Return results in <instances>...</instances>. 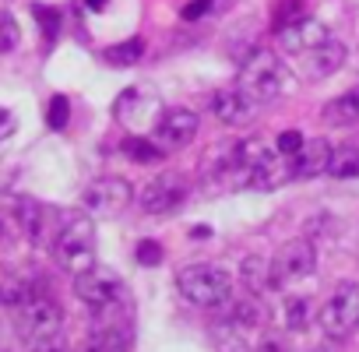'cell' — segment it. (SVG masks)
<instances>
[{
	"instance_id": "1",
	"label": "cell",
	"mask_w": 359,
	"mask_h": 352,
	"mask_svg": "<svg viewBox=\"0 0 359 352\" xmlns=\"http://www.w3.org/2000/svg\"><path fill=\"white\" fill-rule=\"evenodd\" d=\"M240 88L257 102H275L292 88V71L275 50H254L240 67Z\"/></svg>"
},
{
	"instance_id": "2",
	"label": "cell",
	"mask_w": 359,
	"mask_h": 352,
	"mask_svg": "<svg viewBox=\"0 0 359 352\" xmlns=\"http://www.w3.org/2000/svg\"><path fill=\"white\" fill-rule=\"evenodd\" d=\"M57 264L67 275H81L95 268V226L88 215H64L57 240H53Z\"/></svg>"
},
{
	"instance_id": "3",
	"label": "cell",
	"mask_w": 359,
	"mask_h": 352,
	"mask_svg": "<svg viewBox=\"0 0 359 352\" xmlns=\"http://www.w3.org/2000/svg\"><path fill=\"white\" fill-rule=\"evenodd\" d=\"M176 289L194 306H222L233 292V282L219 264H191L176 275Z\"/></svg>"
},
{
	"instance_id": "4",
	"label": "cell",
	"mask_w": 359,
	"mask_h": 352,
	"mask_svg": "<svg viewBox=\"0 0 359 352\" xmlns=\"http://www.w3.org/2000/svg\"><path fill=\"white\" fill-rule=\"evenodd\" d=\"M60 324H64V313H60L57 299L39 296V292H29L18 303V334L29 345H43V341L57 338L60 334Z\"/></svg>"
},
{
	"instance_id": "5",
	"label": "cell",
	"mask_w": 359,
	"mask_h": 352,
	"mask_svg": "<svg viewBox=\"0 0 359 352\" xmlns=\"http://www.w3.org/2000/svg\"><path fill=\"white\" fill-rule=\"evenodd\" d=\"M198 127H201V120H198L194 109H187V106H169V109L155 120V127H151L155 137H151V141H155L162 151H180V148H187V144L194 141Z\"/></svg>"
},
{
	"instance_id": "6",
	"label": "cell",
	"mask_w": 359,
	"mask_h": 352,
	"mask_svg": "<svg viewBox=\"0 0 359 352\" xmlns=\"http://www.w3.org/2000/svg\"><path fill=\"white\" fill-rule=\"evenodd\" d=\"M113 116L130 130V134H144L155 127V120L162 116V102L144 92V88H127L116 102H113Z\"/></svg>"
},
{
	"instance_id": "7",
	"label": "cell",
	"mask_w": 359,
	"mask_h": 352,
	"mask_svg": "<svg viewBox=\"0 0 359 352\" xmlns=\"http://www.w3.org/2000/svg\"><path fill=\"white\" fill-rule=\"evenodd\" d=\"M134 198V187L127 180H120V176H102V180L88 184L85 187V212L99 215V219H116Z\"/></svg>"
},
{
	"instance_id": "8",
	"label": "cell",
	"mask_w": 359,
	"mask_h": 352,
	"mask_svg": "<svg viewBox=\"0 0 359 352\" xmlns=\"http://www.w3.org/2000/svg\"><path fill=\"white\" fill-rule=\"evenodd\" d=\"M355 320H359V285L355 282H341L327 296V303L320 306V327L338 338V334L352 331Z\"/></svg>"
},
{
	"instance_id": "9",
	"label": "cell",
	"mask_w": 359,
	"mask_h": 352,
	"mask_svg": "<svg viewBox=\"0 0 359 352\" xmlns=\"http://www.w3.org/2000/svg\"><path fill=\"white\" fill-rule=\"evenodd\" d=\"M317 268V254L306 240H289L275 257H271V289L285 285V282H299L306 275H313Z\"/></svg>"
},
{
	"instance_id": "10",
	"label": "cell",
	"mask_w": 359,
	"mask_h": 352,
	"mask_svg": "<svg viewBox=\"0 0 359 352\" xmlns=\"http://www.w3.org/2000/svg\"><path fill=\"white\" fill-rule=\"evenodd\" d=\"M275 39H278L282 53H292V57L303 60L306 53H313L317 46H324V43L331 39V32H327L324 22H317V18H310V15H299L296 22L282 25V29L275 32Z\"/></svg>"
},
{
	"instance_id": "11",
	"label": "cell",
	"mask_w": 359,
	"mask_h": 352,
	"mask_svg": "<svg viewBox=\"0 0 359 352\" xmlns=\"http://www.w3.org/2000/svg\"><path fill=\"white\" fill-rule=\"evenodd\" d=\"M74 292H78V299H81L85 306H92V310H106V306L120 303L123 285H120V278H116L113 271L92 268V271L74 275Z\"/></svg>"
},
{
	"instance_id": "12",
	"label": "cell",
	"mask_w": 359,
	"mask_h": 352,
	"mask_svg": "<svg viewBox=\"0 0 359 352\" xmlns=\"http://www.w3.org/2000/svg\"><path fill=\"white\" fill-rule=\"evenodd\" d=\"M289 180H296V155H282L278 148H268L247 172V187L254 191H275Z\"/></svg>"
},
{
	"instance_id": "13",
	"label": "cell",
	"mask_w": 359,
	"mask_h": 352,
	"mask_svg": "<svg viewBox=\"0 0 359 352\" xmlns=\"http://www.w3.org/2000/svg\"><path fill=\"white\" fill-rule=\"evenodd\" d=\"M137 201H141V208L148 215H169V212H176L180 205L187 201V184L180 180L176 172H162L137 194Z\"/></svg>"
},
{
	"instance_id": "14",
	"label": "cell",
	"mask_w": 359,
	"mask_h": 352,
	"mask_svg": "<svg viewBox=\"0 0 359 352\" xmlns=\"http://www.w3.org/2000/svg\"><path fill=\"white\" fill-rule=\"evenodd\" d=\"M212 113L226 127H243V123H250L257 116V99H250L240 85L236 88H222V92L212 95Z\"/></svg>"
},
{
	"instance_id": "15",
	"label": "cell",
	"mask_w": 359,
	"mask_h": 352,
	"mask_svg": "<svg viewBox=\"0 0 359 352\" xmlns=\"http://www.w3.org/2000/svg\"><path fill=\"white\" fill-rule=\"evenodd\" d=\"M127 348H130V317L127 313L95 327V334L85 345V352H127Z\"/></svg>"
},
{
	"instance_id": "16",
	"label": "cell",
	"mask_w": 359,
	"mask_h": 352,
	"mask_svg": "<svg viewBox=\"0 0 359 352\" xmlns=\"http://www.w3.org/2000/svg\"><path fill=\"white\" fill-rule=\"evenodd\" d=\"M331 155H334V148H331V141H327V137H310V141H303V148L296 151V176L310 180V176L327 172Z\"/></svg>"
},
{
	"instance_id": "17",
	"label": "cell",
	"mask_w": 359,
	"mask_h": 352,
	"mask_svg": "<svg viewBox=\"0 0 359 352\" xmlns=\"http://www.w3.org/2000/svg\"><path fill=\"white\" fill-rule=\"evenodd\" d=\"M341 64H345V46L334 43V39H327L324 46H317L313 53L303 57V71H306L310 78H331Z\"/></svg>"
},
{
	"instance_id": "18",
	"label": "cell",
	"mask_w": 359,
	"mask_h": 352,
	"mask_svg": "<svg viewBox=\"0 0 359 352\" xmlns=\"http://www.w3.org/2000/svg\"><path fill=\"white\" fill-rule=\"evenodd\" d=\"M320 120H324L327 127H355V123H359V88H352V92L331 99V102L324 106Z\"/></svg>"
},
{
	"instance_id": "19",
	"label": "cell",
	"mask_w": 359,
	"mask_h": 352,
	"mask_svg": "<svg viewBox=\"0 0 359 352\" xmlns=\"http://www.w3.org/2000/svg\"><path fill=\"white\" fill-rule=\"evenodd\" d=\"M240 275H243V285L250 289V292H264V289H271V257H247L243 264H240Z\"/></svg>"
},
{
	"instance_id": "20",
	"label": "cell",
	"mask_w": 359,
	"mask_h": 352,
	"mask_svg": "<svg viewBox=\"0 0 359 352\" xmlns=\"http://www.w3.org/2000/svg\"><path fill=\"white\" fill-rule=\"evenodd\" d=\"M141 53H144V43H141V39H123V43L102 50V60H106L109 67H130V64L141 60Z\"/></svg>"
},
{
	"instance_id": "21",
	"label": "cell",
	"mask_w": 359,
	"mask_h": 352,
	"mask_svg": "<svg viewBox=\"0 0 359 352\" xmlns=\"http://www.w3.org/2000/svg\"><path fill=\"white\" fill-rule=\"evenodd\" d=\"M327 172H331V176H338V180H348V176H359V144L334 148Z\"/></svg>"
},
{
	"instance_id": "22",
	"label": "cell",
	"mask_w": 359,
	"mask_h": 352,
	"mask_svg": "<svg viewBox=\"0 0 359 352\" xmlns=\"http://www.w3.org/2000/svg\"><path fill=\"white\" fill-rule=\"evenodd\" d=\"M18 219H22V229H25L29 240H39V236H43V219H46V208H43V205L22 198V201H18Z\"/></svg>"
},
{
	"instance_id": "23",
	"label": "cell",
	"mask_w": 359,
	"mask_h": 352,
	"mask_svg": "<svg viewBox=\"0 0 359 352\" xmlns=\"http://www.w3.org/2000/svg\"><path fill=\"white\" fill-rule=\"evenodd\" d=\"M310 324V299L306 296H292L289 303H285V327L289 331H299V327H306Z\"/></svg>"
},
{
	"instance_id": "24",
	"label": "cell",
	"mask_w": 359,
	"mask_h": 352,
	"mask_svg": "<svg viewBox=\"0 0 359 352\" xmlns=\"http://www.w3.org/2000/svg\"><path fill=\"white\" fill-rule=\"evenodd\" d=\"M18 43H22V29H18L15 15L0 8V53H11Z\"/></svg>"
},
{
	"instance_id": "25",
	"label": "cell",
	"mask_w": 359,
	"mask_h": 352,
	"mask_svg": "<svg viewBox=\"0 0 359 352\" xmlns=\"http://www.w3.org/2000/svg\"><path fill=\"white\" fill-rule=\"evenodd\" d=\"M303 15V0H282V4L271 11V29L278 32L282 25H289V22H296Z\"/></svg>"
},
{
	"instance_id": "26",
	"label": "cell",
	"mask_w": 359,
	"mask_h": 352,
	"mask_svg": "<svg viewBox=\"0 0 359 352\" xmlns=\"http://www.w3.org/2000/svg\"><path fill=\"white\" fill-rule=\"evenodd\" d=\"M127 155H134V158H141V162H155V158L162 155V148H158V144H148L141 134H134V141H127Z\"/></svg>"
},
{
	"instance_id": "27",
	"label": "cell",
	"mask_w": 359,
	"mask_h": 352,
	"mask_svg": "<svg viewBox=\"0 0 359 352\" xmlns=\"http://www.w3.org/2000/svg\"><path fill=\"white\" fill-rule=\"evenodd\" d=\"M303 141H306V137H303L299 130H282V134L275 137V148H278L282 155H296V151L303 148Z\"/></svg>"
},
{
	"instance_id": "28",
	"label": "cell",
	"mask_w": 359,
	"mask_h": 352,
	"mask_svg": "<svg viewBox=\"0 0 359 352\" xmlns=\"http://www.w3.org/2000/svg\"><path fill=\"white\" fill-rule=\"evenodd\" d=\"M46 120H50V127H53V130H60V127L67 123V99H64V95H53Z\"/></svg>"
},
{
	"instance_id": "29",
	"label": "cell",
	"mask_w": 359,
	"mask_h": 352,
	"mask_svg": "<svg viewBox=\"0 0 359 352\" xmlns=\"http://www.w3.org/2000/svg\"><path fill=\"white\" fill-rule=\"evenodd\" d=\"M137 261L148 264V268L158 264V261H162V247H158L155 240H141V243H137Z\"/></svg>"
},
{
	"instance_id": "30",
	"label": "cell",
	"mask_w": 359,
	"mask_h": 352,
	"mask_svg": "<svg viewBox=\"0 0 359 352\" xmlns=\"http://www.w3.org/2000/svg\"><path fill=\"white\" fill-rule=\"evenodd\" d=\"M212 4H215V0H194L191 8H184V18H187V22H198V18H201Z\"/></svg>"
},
{
	"instance_id": "31",
	"label": "cell",
	"mask_w": 359,
	"mask_h": 352,
	"mask_svg": "<svg viewBox=\"0 0 359 352\" xmlns=\"http://www.w3.org/2000/svg\"><path fill=\"white\" fill-rule=\"evenodd\" d=\"M257 352H285V341H282V338H275V334H268V338H261Z\"/></svg>"
},
{
	"instance_id": "32",
	"label": "cell",
	"mask_w": 359,
	"mask_h": 352,
	"mask_svg": "<svg viewBox=\"0 0 359 352\" xmlns=\"http://www.w3.org/2000/svg\"><path fill=\"white\" fill-rule=\"evenodd\" d=\"M36 348H39V352H71V348L60 341V334H57V338H50V341H43V345H36Z\"/></svg>"
},
{
	"instance_id": "33",
	"label": "cell",
	"mask_w": 359,
	"mask_h": 352,
	"mask_svg": "<svg viewBox=\"0 0 359 352\" xmlns=\"http://www.w3.org/2000/svg\"><path fill=\"white\" fill-rule=\"evenodd\" d=\"M11 127H15V116H11L8 109H0V137H8Z\"/></svg>"
},
{
	"instance_id": "34",
	"label": "cell",
	"mask_w": 359,
	"mask_h": 352,
	"mask_svg": "<svg viewBox=\"0 0 359 352\" xmlns=\"http://www.w3.org/2000/svg\"><path fill=\"white\" fill-rule=\"evenodd\" d=\"M85 4H88L92 11H99V8H106V0H85Z\"/></svg>"
},
{
	"instance_id": "35",
	"label": "cell",
	"mask_w": 359,
	"mask_h": 352,
	"mask_svg": "<svg viewBox=\"0 0 359 352\" xmlns=\"http://www.w3.org/2000/svg\"><path fill=\"white\" fill-rule=\"evenodd\" d=\"M0 236H4V222H0Z\"/></svg>"
}]
</instances>
